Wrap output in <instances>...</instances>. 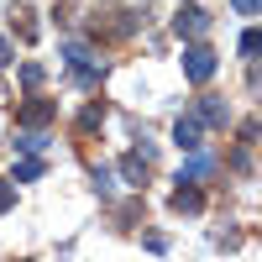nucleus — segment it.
<instances>
[{
    "label": "nucleus",
    "instance_id": "f257e3e1",
    "mask_svg": "<svg viewBox=\"0 0 262 262\" xmlns=\"http://www.w3.org/2000/svg\"><path fill=\"white\" fill-rule=\"evenodd\" d=\"M215 74V53L205 48V42H189V48H184V79L189 84H205Z\"/></svg>",
    "mask_w": 262,
    "mask_h": 262
},
{
    "label": "nucleus",
    "instance_id": "f03ea898",
    "mask_svg": "<svg viewBox=\"0 0 262 262\" xmlns=\"http://www.w3.org/2000/svg\"><path fill=\"white\" fill-rule=\"evenodd\" d=\"M173 32H179V37H205L210 32V16L189 0V6H179V16H173Z\"/></svg>",
    "mask_w": 262,
    "mask_h": 262
},
{
    "label": "nucleus",
    "instance_id": "9b49d317",
    "mask_svg": "<svg viewBox=\"0 0 262 262\" xmlns=\"http://www.w3.org/2000/svg\"><path fill=\"white\" fill-rule=\"evenodd\" d=\"M205 173H210V158H194V163L179 168V179H205Z\"/></svg>",
    "mask_w": 262,
    "mask_h": 262
},
{
    "label": "nucleus",
    "instance_id": "4468645a",
    "mask_svg": "<svg viewBox=\"0 0 262 262\" xmlns=\"http://www.w3.org/2000/svg\"><path fill=\"white\" fill-rule=\"evenodd\" d=\"M11 200H16V189H11L6 179H0V215H6V210H11Z\"/></svg>",
    "mask_w": 262,
    "mask_h": 262
},
{
    "label": "nucleus",
    "instance_id": "6e6552de",
    "mask_svg": "<svg viewBox=\"0 0 262 262\" xmlns=\"http://www.w3.org/2000/svg\"><path fill=\"white\" fill-rule=\"evenodd\" d=\"M11 32H16L21 42H32V37H37V21H32V6H11Z\"/></svg>",
    "mask_w": 262,
    "mask_h": 262
},
{
    "label": "nucleus",
    "instance_id": "423d86ee",
    "mask_svg": "<svg viewBox=\"0 0 262 262\" xmlns=\"http://www.w3.org/2000/svg\"><path fill=\"white\" fill-rule=\"evenodd\" d=\"M200 205H205V194L194 189V179H179V189H173V210H179V215L189 210V215H194Z\"/></svg>",
    "mask_w": 262,
    "mask_h": 262
},
{
    "label": "nucleus",
    "instance_id": "f8f14e48",
    "mask_svg": "<svg viewBox=\"0 0 262 262\" xmlns=\"http://www.w3.org/2000/svg\"><path fill=\"white\" fill-rule=\"evenodd\" d=\"M257 48H262V37L257 32H242V58H257Z\"/></svg>",
    "mask_w": 262,
    "mask_h": 262
},
{
    "label": "nucleus",
    "instance_id": "2eb2a0df",
    "mask_svg": "<svg viewBox=\"0 0 262 262\" xmlns=\"http://www.w3.org/2000/svg\"><path fill=\"white\" fill-rule=\"evenodd\" d=\"M231 6L242 11V16H257V0H231Z\"/></svg>",
    "mask_w": 262,
    "mask_h": 262
},
{
    "label": "nucleus",
    "instance_id": "9d476101",
    "mask_svg": "<svg viewBox=\"0 0 262 262\" xmlns=\"http://www.w3.org/2000/svg\"><path fill=\"white\" fill-rule=\"evenodd\" d=\"M105 121V100H95V105H84V116H79V131H95Z\"/></svg>",
    "mask_w": 262,
    "mask_h": 262
},
{
    "label": "nucleus",
    "instance_id": "1a4fd4ad",
    "mask_svg": "<svg viewBox=\"0 0 262 262\" xmlns=\"http://www.w3.org/2000/svg\"><path fill=\"white\" fill-rule=\"evenodd\" d=\"M11 147H16V152H42V147H48V137H42V131H27V126H21L16 137H11Z\"/></svg>",
    "mask_w": 262,
    "mask_h": 262
},
{
    "label": "nucleus",
    "instance_id": "0eeeda50",
    "mask_svg": "<svg viewBox=\"0 0 262 262\" xmlns=\"http://www.w3.org/2000/svg\"><path fill=\"white\" fill-rule=\"evenodd\" d=\"M147 168H152V163L142 158V152H126V158H121V173H126V184H137V189L147 184Z\"/></svg>",
    "mask_w": 262,
    "mask_h": 262
},
{
    "label": "nucleus",
    "instance_id": "ddd939ff",
    "mask_svg": "<svg viewBox=\"0 0 262 262\" xmlns=\"http://www.w3.org/2000/svg\"><path fill=\"white\" fill-rule=\"evenodd\" d=\"M37 173H42V163L32 158V163H21V168H16V179H21V184H32V179H37Z\"/></svg>",
    "mask_w": 262,
    "mask_h": 262
},
{
    "label": "nucleus",
    "instance_id": "dca6fc26",
    "mask_svg": "<svg viewBox=\"0 0 262 262\" xmlns=\"http://www.w3.org/2000/svg\"><path fill=\"white\" fill-rule=\"evenodd\" d=\"M6 63H11V42L0 37V69H6Z\"/></svg>",
    "mask_w": 262,
    "mask_h": 262
},
{
    "label": "nucleus",
    "instance_id": "7ed1b4c3",
    "mask_svg": "<svg viewBox=\"0 0 262 262\" xmlns=\"http://www.w3.org/2000/svg\"><path fill=\"white\" fill-rule=\"evenodd\" d=\"M173 142H179L184 152H200L205 147V121L200 116H179L173 121Z\"/></svg>",
    "mask_w": 262,
    "mask_h": 262
},
{
    "label": "nucleus",
    "instance_id": "39448f33",
    "mask_svg": "<svg viewBox=\"0 0 262 262\" xmlns=\"http://www.w3.org/2000/svg\"><path fill=\"white\" fill-rule=\"evenodd\" d=\"M200 121L205 126H231V105L221 95H200Z\"/></svg>",
    "mask_w": 262,
    "mask_h": 262
},
{
    "label": "nucleus",
    "instance_id": "20e7f679",
    "mask_svg": "<svg viewBox=\"0 0 262 262\" xmlns=\"http://www.w3.org/2000/svg\"><path fill=\"white\" fill-rule=\"evenodd\" d=\"M53 116H58V100H42V95H32V100L16 111V121H21V126H48Z\"/></svg>",
    "mask_w": 262,
    "mask_h": 262
}]
</instances>
